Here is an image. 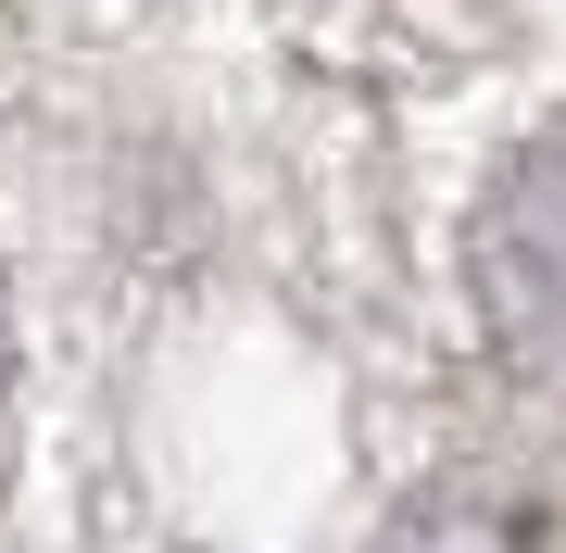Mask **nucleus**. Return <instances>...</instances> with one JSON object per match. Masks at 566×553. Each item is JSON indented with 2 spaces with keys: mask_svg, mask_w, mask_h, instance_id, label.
<instances>
[{
  "mask_svg": "<svg viewBox=\"0 0 566 553\" xmlns=\"http://www.w3.org/2000/svg\"><path fill=\"white\" fill-rule=\"evenodd\" d=\"M479 289H491V328L516 340V365L528 352L566 365V151H528L504 177V202L479 226Z\"/></svg>",
  "mask_w": 566,
  "mask_h": 553,
  "instance_id": "nucleus-1",
  "label": "nucleus"
},
{
  "mask_svg": "<svg viewBox=\"0 0 566 553\" xmlns=\"http://www.w3.org/2000/svg\"><path fill=\"white\" fill-rule=\"evenodd\" d=\"M390 553H528V529L491 515V503H428V515L390 529Z\"/></svg>",
  "mask_w": 566,
  "mask_h": 553,
  "instance_id": "nucleus-2",
  "label": "nucleus"
}]
</instances>
